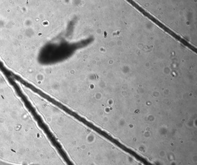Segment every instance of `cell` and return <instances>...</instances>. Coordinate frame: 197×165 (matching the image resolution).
Returning <instances> with one entry per match:
<instances>
[{
	"label": "cell",
	"mask_w": 197,
	"mask_h": 165,
	"mask_svg": "<svg viewBox=\"0 0 197 165\" xmlns=\"http://www.w3.org/2000/svg\"><path fill=\"white\" fill-rule=\"evenodd\" d=\"M0 165H10V164H8L7 163H4V162H1V161H0Z\"/></svg>",
	"instance_id": "obj_1"
}]
</instances>
